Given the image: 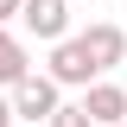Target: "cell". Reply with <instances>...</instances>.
<instances>
[{"label": "cell", "instance_id": "obj_1", "mask_svg": "<svg viewBox=\"0 0 127 127\" xmlns=\"http://www.w3.org/2000/svg\"><path fill=\"white\" fill-rule=\"evenodd\" d=\"M45 76L57 83V89H89V83L102 76V70H95V57H89V45H83L76 32H70V38H57V45L45 51Z\"/></svg>", "mask_w": 127, "mask_h": 127}, {"label": "cell", "instance_id": "obj_2", "mask_svg": "<svg viewBox=\"0 0 127 127\" xmlns=\"http://www.w3.org/2000/svg\"><path fill=\"white\" fill-rule=\"evenodd\" d=\"M6 95H13V114H19V121H32V127H45L51 114L64 108V89L45 76V70H38V76H26L19 89H6Z\"/></svg>", "mask_w": 127, "mask_h": 127}, {"label": "cell", "instance_id": "obj_3", "mask_svg": "<svg viewBox=\"0 0 127 127\" xmlns=\"http://www.w3.org/2000/svg\"><path fill=\"white\" fill-rule=\"evenodd\" d=\"M26 32L38 38V45H57V38H70V0H26Z\"/></svg>", "mask_w": 127, "mask_h": 127}, {"label": "cell", "instance_id": "obj_4", "mask_svg": "<svg viewBox=\"0 0 127 127\" xmlns=\"http://www.w3.org/2000/svg\"><path fill=\"white\" fill-rule=\"evenodd\" d=\"M76 38H83V45H89V57H95V70H102V76H108L114 64L127 57V32L114 26V19H95V26H83Z\"/></svg>", "mask_w": 127, "mask_h": 127}, {"label": "cell", "instance_id": "obj_5", "mask_svg": "<svg viewBox=\"0 0 127 127\" xmlns=\"http://www.w3.org/2000/svg\"><path fill=\"white\" fill-rule=\"evenodd\" d=\"M83 108H89L95 127H121V121H127V89L108 83V76H95L89 89H83Z\"/></svg>", "mask_w": 127, "mask_h": 127}, {"label": "cell", "instance_id": "obj_6", "mask_svg": "<svg viewBox=\"0 0 127 127\" xmlns=\"http://www.w3.org/2000/svg\"><path fill=\"white\" fill-rule=\"evenodd\" d=\"M32 76V51L13 38V26H0V89H19Z\"/></svg>", "mask_w": 127, "mask_h": 127}, {"label": "cell", "instance_id": "obj_7", "mask_svg": "<svg viewBox=\"0 0 127 127\" xmlns=\"http://www.w3.org/2000/svg\"><path fill=\"white\" fill-rule=\"evenodd\" d=\"M45 127H95V121H89V108H83V102H64V108L51 114Z\"/></svg>", "mask_w": 127, "mask_h": 127}, {"label": "cell", "instance_id": "obj_8", "mask_svg": "<svg viewBox=\"0 0 127 127\" xmlns=\"http://www.w3.org/2000/svg\"><path fill=\"white\" fill-rule=\"evenodd\" d=\"M19 13H26V0H0V26H13Z\"/></svg>", "mask_w": 127, "mask_h": 127}, {"label": "cell", "instance_id": "obj_9", "mask_svg": "<svg viewBox=\"0 0 127 127\" xmlns=\"http://www.w3.org/2000/svg\"><path fill=\"white\" fill-rule=\"evenodd\" d=\"M13 121H19V114H13V95L0 89V127H13Z\"/></svg>", "mask_w": 127, "mask_h": 127}, {"label": "cell", "instance_id": "obj_10", "mask_svg": "<svg viewBox=\"0 0 127 127\" xmlns=\"http://www.w3.org/2000/svg\"><path fill=\"white\" fill-rule=\"evenodd\" d=\"M121 6H127V0H121Z\"/></svg>", "mask_w": 127, "mask_h": 127}, {"label": "cell", "instance_id": "obj_11", "mask_svg": "<svg viewBox=\"0 0 127 127\" xmlns=\"http://www.w3.org/2000/svg\"><path fill=\"white\" fill-rule=\"evenodd\" d=\"M121 127H127V121H121Z\"/></svg>", "mask_w": 127, "mask_h": 127}]
</instances>
